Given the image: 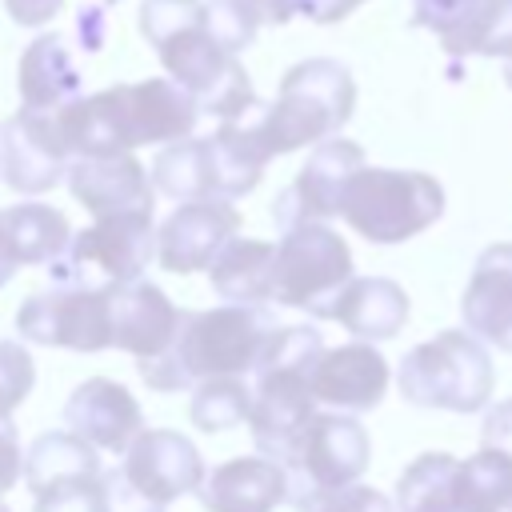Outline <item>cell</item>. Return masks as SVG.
<instances>
[{
    "mask_svg": "<svg viewBox=\"0 0 512 512\" xmlns=\"http://www.w3.org/2000/svg\"><path fill=\"white\" fill-rule=\"evenodd\" d=\"M4 12L20 28H44L64 12V0H4Z\"/></svg>",
    "mask_w": 512,
    "mask_h": 512,
    "instance_id": "cell-41",
    "label": "cell"
},
{
    "mask_svg": "<svg viewBox=\"0 0 512 512\" xmlns=\"http://www.w3.org/2000/svg\"><path fill=\"white\" fill-rule=\"evenodd\" d=\"M496 368L484 340L468 328H444L432 340L404 352L396 388L416 408H444V412H480L492 400Z\"/></svg>",
    "mask_w": 512,
    "mask_h": 512,
    "instance_id": "cell-5",
    "label": "cell"
},
{
    "mask_svg": "<svg viewBox=\"0 0 512 512\" xmlns=\"http://www.w3.org/2000/svg\"><path fill=\"white\" fill-rule=\"evenodd\" d=\"M36 388V360L24 344L0 340V420L12 416Z\"/></svg>",
    "mask_w": 512,
    "mask_h": 512,
    "instance_id": "cell-35",
    "label": "cell"
},
{
    "mask_svg": "<svg viewBox=\"0 0 512 512\" xmlns=\"http://www.w3.org/2000/svg\"><path fill=\"white\" fill-rule=\"evenodd\" d=\"M356 112V80L332 56H308L280 76L276 100L260 108V136L272 156L316 148L336 136Z\"/></svg>",
    "mask_w": 512,
    "mask_h": 512,
    "instance_id": "cell-4",
    "label": "cell"
},
{
    "mask_svg": "<svg viewBox=\"0 0 512 512\" xmlns=\"http://www.w3.org/2000/svg\"><path fill=\"white\" fill-rule=\"evenodd\" d=\"M272 264H276L272 240L232 236L224 244V252L208 264L212 292L228 304H268L272 300Z\"/></svg>",
    "mask_w": 512,
    "mask_h": 512,
    "instance_id": "cell-26",
    "label": "cell"
},
{
    "mask_svg": "<svg viewBox=\"0 0 512 512\" xmlns=\"http://www.w3.org/2000/svg\"><path fill=\"white\" fill-rule=\"evenodd\" d=\"M360 4H368V0H300V16H308L316 24H336Z\"/></svg>",
    "mask_w": 512,
    "mask_h": 512,
    "instance_id": "cell-42",
    "label": "cell"
},
{
    "mask_svg": "<svg viewBox=\"0 0 512 512\" xmlns=\"http://www.w3.org/2000/svg\"><path fill=\"white\" fill-rule=\"evenodd\" d=\"M0 220H4V232H8V244H12L16 260H20V268L24 264L52 268L68 252V244L76 236L68 216L60 208L44 204V200H20V204L4 208Z\"/></svg>",
    "mask_w": 512,
    "mask_h": 512,
    "instance_id": "cell-27",
    "label": "cell"
},
{
    "mask_svg": "<svg viewBox=\"0 0 512 512\" xmlns=\"http://www.w3.org/2000/svg\"><path fill=\"white\" fill-rule=\"evenodd\" d=\"M32 512H108V488L100 476H76L32 492Z\"/></svg>",
    "mask_w": 512,
    "mask_h": 512,
    "instance_id": "cell-34",
    "label": "cell"
},
{
    "mask_svg": "<svg viewBox=\"0 0 512 512\" xmlns=\"http://www.w3.org/2000/svg\"><path fill=\"white\" fill-rule=\"evenodd\" d=\"M276 320L268 304H220L200 312H180V328L160 356L136 360L140 376L156 392L196 388L208 376H252L264 340Z\"/></svg>",
    "mask_w": 512,
    "mask_h": 512,
    "instance_id": "cell-3",
    "label": "cell"
},
{
    "mask_svg": "<svg viewBox=\"0 0 512 512\" xmlns=\"http://www.w3.org/2000/svg\"><path fill=\"white\" fill-rule=\"evenodd\" d=\"M316 512H396V504L368 484H348L336 496H328Z\"/></svg>",
    "mask_w": 512,
    "mask_h": 512,
    "instance_id": "cell-38",
    "label": "cell"
},
{
    "mask_svg": "<svg viewBox=\"0 0 512 512\" xmlns=\"http://www.w3.org/2000/svg\"><path fill=\"white\" fill-rule=\"evenodd\" d=\"M180 328V308L164 296L152 280H132L124 288H112V340L120 352L148 360L160 356Z\"/></svg>",
    "mask_w": 512,
    "mask_h": 512,
    "instance_id": "cell-20",
    "label": "cell"
},
{
    "mask_svg": "<svg viewBox=\"0 0 512 512\" xmlns=\"http://www.w3.org/2000/svg\"><path fill=\"white\" fill-rule=\"evenodd\" d=\"M500 512H512V500H508V504H504V508H500Z\"/></svg>",
    "mask_w": 512,
    "mask_h": 512,
    "instance_id": "cell-44",
    "label": "cell"
},
{
    "mask_svg": "<svg viewBox=\"0 0 512 512\" xmlns=\"http://www.w3.org/2000/svg\"><path fill=\"white\" fill-rule=\"evenodd\" d=\"M16 332L24 344L64 348V352H80V356L116 348V340H112V292L56 280L20 304Z\"/></svg>",
    "mask_w": 512,
    "mask_h": 512,
    "instance_id": "cell-10",
    "label": "cell"
},
{
    "mask_svg": "<svg viewBox=\"0 0 512 512\" xmlns=\"http://www.w3.org/2000/svg\"><path fill=\"white\" fill-rule=\"evenodd\" d=\"M196 16H200V28L228 52H244L264 24L260 0H200Z\"/></svg>",
    "mask_w": 512,
    "mask_h": 512,
    "instance_id": "cell-32",
    "label": "cell"
},
{
    "mask_svg": "<svg viewBox=\"0 0 512 512\" xmlns=\"http://www.w3.org/2000/svg\"><path fill=\"white\" fill-rule=\"evenodd\" d=\"M60 416L88 444H96L100 452H120V456L144 432L140 400L112 376H88L84 384H76Z\"/></svg>",
    "mask_w": 512,
    "mask_h": 512,
    "instance_id": "cell-18",
    "label": "cell"
},
{
    "mask_svg": "<svg viewBox=\"0 0 512 512\" xmlns=\"http://www.w3.org/2000/svg\"><path fill=\"white\" fill-rule=\"evenodd\" d=\"M64 184L92 212V220H104V216H152V208H156L152 172L132 152L76 156L68 164Z\"/></svg>",
    "mask_w": 512,
    "mask_h": 512,
    "instance_id": "cell-15",
    "label": "cell"
},
{
    "mask_svg": "<svg viewBox=\"0 0 512 512\" xmlns=\"http://www.w3.org/2000/svg\"><path fill=\"white\" fill-rule=\"evenodd\" d=\"M52 116L76 160V156L136 152L144 144L184 140L192 136L204 112L192 100V92L180 88L172 76H148L136 84H112L104 92L76 96Z\"/></svg>",
    "mask_w": 512,
    "mask_h": 512,
    "instance_id": "cell-1",
    "label": "cell"
},
{
    "mask_svg": "<svg viewBox=\"0 0 512 512\" xmlns=\"http://www.w3.org/2000/svg\"><path fill=\"white\" fill-rule=\"evenodd\" d=\"M448 56H512V0H480V8L468 16V24H460L456 32H448L444 40Z\"/></svg>",
    "mask_w": 512,
    "mask_h": 512,
    "instance_id": "cell-31",
    "label": "cell"
},
{
    "mask_svg": "<svg viewBox=\"0 0 512 512\" xmlns=\"http://www.w3.org/2000/svg\"><path fill=\"white\" fill-rule=\"evenodd\" d=\"M100 472H104L100 448L88 444L68 424L56 428V432H40L32 440V448L24 452V484H28V492H40L48 484L76 480V476H100Z\"/></svg>",
    "mask_w": 512,
    "mask_h": 512,
    "instance_id": "cell-28",
    "label": "cell"
},
{
    "mask_svg": "<svg viewBox=\"0 0 512 512\" xmlns=\"http://www.w3.org/2000/svg\"><path fill=\"white\" fill-rule=\"evenodd\" d=\"M240 236V212L224 196L184 200L156 228V260L164 272L188 276L208 272V264L224 252V244Z\"/></svg>",
    "mask_w": 512,
    "mask_h": 512,
    "instance_id": "cell-13",
    "label": "cell"
},
{
    "mask_svg": "<svg viewBox=\"0 0 512 512\" xmlns=\"http://www.w3.org/2000/svg\"><path fill=\"white\" fill-rule=\"evenodd\" d=\"M332 320L356 340H392L408 324V292L388 276H352L332 304Z\"/></svg>",
    "mask_w": 512,
    "mask_h": 512,
    "instance_id": "cell-23",
    "label": "cell"
},
{
    "mask_svg": "<svg viewBox=\"0 0 512 512\" xmlns=\"http://www.w3.org/2000/svg\"><path fill=\"white\" fill-rule=\"evenodd\" d=\"M208 156H212V188L224 200L248 196L264 180V168L272 160L260 128L240 120H220V128L208 136Z\"/></svg>",
    "mask_w": 512,
    "mask_h": 512,
    "instance_id": "cell-24",
    "label": "cell"
},
{
    "mask_svg": "<svg viewBox=\"0 0 512 512\" xmlns=\"http://www.w3.org/2000/svg\"><path fill=\"white\" fill-rule=\"evenodd\" d=\"M364 148L348 136H328L312 148V156L304 160V168L296 172V180L276 196L272 216L276 228H296L308 220H332L344 208V192L348 180L364 168Z\"/></svg>",
    "mask_w": 512,
    "mask_h": 512,
    "instance_id": "cell-11",
    "label": "cell"
},
{
    "mask_svg": "<svg viewBox=\"0 0 512 512\" xmlns=\"http://www.w3.org/2000/svg\"><path fill=\"white\" fill-rule=\"evenodd\" d=\"M16 268H20V260H16V252L8 244V232H4V220H0V288L16 276Z\"/></svg>",
    "mask_w": 512,
    "mask_h": 512,
    "instance_id": "cell-43",
    "label": "cell"
},
{
    "mask_svg": "<svg viewBox=\"0 0 512 512\" xmlns=\"http://www.w3.org/2000/svg\"><path fill=\"white\" fill-rule=\"evenodd\" d=\"M0 512H12V508H4V504H0Z\"/></svg>",
    "mask_w": 512,
    "mask_h": 512,
    "instance_id": "cell-45",
    "label": "cell"
},
{
    "mask_svg": "<svg viewBox=\"0 0 512 512\" xmlns=\"http://www.w3.org/2000/svg\"><path fill=\"white\" fill-rule=\"evenodd\" d=\"M252 412V388L244 376H208L188 396V420L200 432H228L236 424H248Z\"/></svg>",
    "mask_w": 512,
    "mask_h": 512,
    "instance_id": "cell-30",
    "label": "cell"
},
{
    "mask_svg": "<svg viewBox=\"0 0 512 512\" xmlns=\"http://www.w3.org/2000/svg\"><path fill=\"white\" fill-rule=\"evenodd\" d=\"M120 472L156 504H172L188 492L200 488L204 480V460H200V448L184 436V432H172V428H144L128 448H124V460H120Z\"/></svg>",
    "mask_w": 512,
    "mask_h": 512,
    "instance_id": "cell-16",
    "label": "cell"
},
{
    "mask_svg": "<svg viewBox=\"0 0 512 512\" xmlns=\"http://www.w3.org/2000/svg\"><path fill=\"white\" fill-rule=\"evenodd\" d=\"M308 384L316 404L356 416V412H372L384 400L392 384V368L372 348V340H352L340 348H324L308 372Z\"/></svg>",
    "mask_w": 512,
    "mask_h": 512,
    "instance_id": "cell-17",
    "label": "cell"
},
{
    "mask_svg": "<svg viewBox=\"0 0 512 512\" xmlns=\"http://www.w3.org/2000/svg\"><path fill=\"white\" fill-rule=\"evenodd\" d=\"M196 4L200 0H144L140 32L156 48L164 76L188 88L204 116L240 120L256 104L248 68L240 52H228L200 28Z\"/></svg>",
    "mask_w": 512,
    "mask_h": 512,
    "instance_id": "cell-2",
    "label": "cell"
},
{
    "mask_svg": "<svg viewBox=\"0 0 512 512\" xmlns=\"http://www.w3.org/2000/svg\"><path fill=\"white\" fill-rule=\"evenodd\" d=\"M104 488H108V512H164V504L148 500L120 468H104Z\"/></svg>",
    "mask_w": 512,
    "mask_h": 512,
    "instance_id": "cell-37",
    "label": "cell"
},
{
    "mask_svg": "<svg viewBox=\"0 0 512 512\" xmlns=\"http://www.w3.org/2000/svg\"><path fill=\"white\" fill-rule=\"evenodd\" d=\"M156 260V220L152 216H104L72 236L68 252L52 264L60 284L80 288H124L144 276Z\"/></svg>",
    "mask_w": 512,
    "mask_h": 512,
    "instance_id": "cell-9",
    "label": "cell"
},
{
    "mask_svg": "<svg viewBox=\"0 0 512 512\" xmlns=\"http://www.w3.org/2000/svg\"><path fill=\"white\" fill-rule=\"evenodd\" d=\"M20 104L36 112H56L80 96V68L72 60V44L60 32L36 36L20 56Z\"/></svg>",
    "mask_w": 512,
    "mask_h": 512,
    "instance_id": "cell-22",
    "label": "cell"
},
{
    "mask_svg": "<svg viewBox=\"0 0 512 512\" xmlns=\"http://www.w3.org/2000/svg\"><path fill=\"white\" fill-rule=\"evenodd\" d=\"M464 492L472 512H500L512 500V456L500 448H480L464 460Z\"/></svg>",
    "mask_w": 512,
    "mask_h": 512,
    "instance_id": "cell-33",
    "label": "cell"
},
{
    "mask_svg": "<svg viewBox=\"0 0 512 512\" xmlns=\"http://www.w3.org/2000/svg\"><path fill=\"white\" fill-rule=\"evenodd\" d=\"M352 276V248L336 228H328V220L284 228L272 264V304L332 320V304Z\"/></svg>",
    "mask_w": 512,
    "mask_h": 512,
    "instance_id": "cell-7",
    "label": "cell"
},
{
    "mask_svg": "<svg viewBox=\"0 0 512 512\" xmlns=\"http://www.w3.org/2000/svg\"><path fill=\"white\" fill-rule=\"evenodd\" d=\"M320 412L308 372L304 368H268L256 372V388H252V412H248V432L256 452L272 456V460H288L292 448L300 444L304 428L312 424V416Z\"/></svg>",
    "mask_w": 512,
    "mask_h": 512,
    "instance_id": "cell-14",
    "label": "cell"
},
{
    "mask_svg": "<svg viewBox=\"0 0 512 512\" xmlns=\"http://www.w3.org/2000/svg\"><path fill=\"white\" fill-rule=\"evenodd\" d=\"M196 496L204 512H276L288 500V472L264 452L236 456L204 472Z\"/></svg>",
    "mask_w": 512,
    "mask_h": 512,
    "instance_id": "cell-19",
    "label": "cell"
},
{
    "mask_svg": "<svg viewBox=\"0 0 512 512\" xmlns=\"http://www.w3.org/2000/svg\"><path fill=\"white\" fill-rule=\"evenodd\" d=\"M20 476H24V448H20L16 424L4 416L0 420V496H8Z\"/></svg>",
    "mask_w": 512,
    "mask_h": 512,
    "instance_id": "cell-39",
    "label": "cell"
},
{
    "mask_svg": "<svg viewBox=\"0 0 512 512\" xmlns=\"http://www.w3.org/2000/svg\"><path fill=\"white\" fill-rule=\"evenodd\" d=\"M396 512H472L464 492V460L452 452L416 456L396 480Z\"/></svg>",
    "mask_w": 512,
    "mask_h": 512,
    "instance_id": "cell-25",
    "label": "cell"
},
{
    "mask_svg": "<svg viewBox=\"0 0 512 512\" xmlns=\"http://www.w3.org/2000/svg\"><path fill=\"white\" fill-rule=\"evenodd\" d=\"M148 172H152L156 196H168V200H176V204L216 196V188H212L208 136H184V140L164 144Z\"/></svg>",
    "mask_w": 512,
    "mask_h": 512,
    "instance_id": "cell-29",
    "label": "cell"
},
{
    "mask_svg": "<svg viewBox=\"0 0 512 512\" xmlns=\"http://www.w3.org/2000/svg\"><path fill=\"white\" fill-rule=\"evenodd\" d=\"M444 216V188L416 168L364 164L344 192L340 220L368 244H404Z\"/></svg>",
    "mask_w": 512,
    "mask_h": 512,
    "instance_id": "cell-6",
    "label": "cell"
},
{
    "mask_svg": "<svg viewBox=\"0 0 512 512\" xmlns=\"http://www.w3.org/2000/svg\"><path fill=\"white\" fill-rule=\"evenodd\" d=\"M368 460H372V440L352 412H336V408L316 412L300 444L284 460L288 504H296L300 512H316L340 488L360 484Z\"/></svg>",
    "mask_w": 512,
    "mask_h": 512,
    "instance_id": "cell-8",
    "label": "cell"
},
{
    "mask_svg": "<svg viewBox=\"0 0 512 512\" xmlns=\"http://www.w3.org/2000/svg\"><path fill=\"white\" fill-rule=\"evenodd\" d=\"M460 316L464 328L484 344L512 352V244H492L480 252L460 296Z\"/></svg>",
    "mask_w": 512,
    "mask_h": 512,
    "instance_id": "cell-21",
    "label": "cell"
},
{
    "mask_svg": "<svg viewBox=\"0 0 512 512\" xmlns=\"http://www.w3.org/2000/svg\"><path fill=\"white\" fill-rule=\"evenodd\" d=\"M72 152L56 128L52 112L24 108L0 124V176L12 192L40 196L68 176Z\"/></svg>",
    "mask_w": 512,
    "mask_h": 512,
    "instance_id": "cell-12",
    "label": "cell"
},
{
    "mask_svg": "<svg viewBox=\"0 0 512 512\" xmlns=\"http://www.w3.org/2000/svg\"><path fill=\"white\" fill-rule=\"evenodd\" d=\"M476 8H480V0H412V24L432 32L436 40H444L448 32L468 24V16Z\"/></svg>",
    "mask_w": 512,
    "mask_h": 512,
    "instance_id": "cell-36",
    "label": "cell"
},
{
    "mask_svg": "<svg viewBox=\"0 0 512 512\" xmlns=\"http://www.w3.org/2000/svg\"><path fill=\"white\" fill-rule=\"evenodd\" d=\"M480 444L484 448H500V452L512 456V396L488 408L484 428H480Z\"/></svg>",
    "mask_w": 512,
    "mask_h": 512,
    "instance_id": "cell-40",
    "label": "cell"
}]
</instances>
